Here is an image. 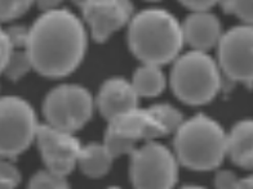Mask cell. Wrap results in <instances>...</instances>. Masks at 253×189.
<instances>
[{
	"instance_id": "obj_22",
	"label": "cell",
	"mask_w": 253,
	"mask_h": 189,
	"mask_svg": "<svg viewBox=\"0 0 253 189\" xmlns=\"http://www.w3.org/2000/svg\"><path fill=\"white\" fill-rule=\"evenodd\" d=\"M31 1H0V22L16 20L30 9Z\"/></svg>"
},
{
	"instance_id": "obj_17",
	"label": "cell",
	"mask_w": 253,
	"mask_h": 189,
	"mask_svg": "<svg viewBox=\"0 0 253 189\" xmlns=\"http://www.w3.org/2000/svg\"><path fill=\"white\" fill-rule=\"evenodd\" d=\"M103 147L106 148L113 158L124 156V155H132L133 151L136 150L137 143L134 140L117 133L115 130L107 127L106 133H105V140H103Z\"/></svg>"
},
{
	"instance_id": "obj_4",
	"label": "cell",
	"mask_w": 253,
	"mask_h": 189,
	"mask_svg": "<svg viewBox=\"0 0 253 189\" xmlns=\"http://www.w3.org/2000/svg\"><path fill=\"white\" fill-rule=\"evenodd\" d=\"M170 87L177 98L190 106H203L221 89V72L216 61L204 52L191 50L174 61Z\"/></svg>"
},
{
	"instance_id": "obj_9",
	"label": "cell",
	"mask_w": 253,
	"mask_h": 189,
	"mask_svg": "<svg viewBox=\"0 0 253 189\" xmlns=\"http://www.w3.org/2000/svg\"><path fill=\"white\" fill-rule=\"evenodd\" d=\"M35 140L48 171L67 176L77 167L83 146L74 134L65 133L44 124L38 127Z\"/></svg>"
},
{
	"instance_id": "obj_18",
	"label": "cell",
	"mask_w": 253,
	"mask_h": 189,
	"mask_svg": "<svg viewBox=\"0 0 253 189\" xmlns=\"http://www.w3.org/2000/svg\"><path fill=\"white\" fill-rule=\"evenodd\" d=\"M31 68L33 64L26 49H12L3 72L7 75L8 79L17 81L24 77Z\"/></svg>"
},
{
	"instance_id": "obj_24",
	"label": "cell",
	"mask_w": 253,
	"mask_h": 189,
	"mask_svg": "<svg viewBox=\"0 0 253 189\" xmlns=\"http://www.w3.org/2000/svg\"><path fill=\"white\" fill-rule=\"evenodd\" d=\"M239 178L237 174L230 170H220L214 176V187L216 189H237Z\"/></svg>"
},
{
	"instance_id": "obj_6",
	"label": "cell",
	"mask_w": 253,
	"mask_h": 189,
	"mask_svg": "<svg viewBox=\"0 0 253 189\" xmlns=\"http://www.w3.org/2000/svg\"><path fill=\"white\" fill-rule=\"evenodd\" d=\"M129 175L134 189H173L178 161L166 146L149 142L130 155Z\"/></svg>"
},
{
	"instance_id": "obj_26",
	"label": "cell",
	"mask_w": 253,
	"mask_h": 189,
	"mask_svg": "<svg viewBox=\"0 0 253 189\" xmlns=\"http://www.w3.org/2000/svg\"><path fill=\"white\" fill-rule=\"evenodd\" d=\"M182 5L193 10V13H206L214 5V1H182Z\"/></svg>"
},
{
	"instance_id": "obj_16",
	"label": "cell",
	"mask_w": 253,
	"mask_h": 189,
	"mask_svg": "<svg viewBox=\"0 0 253 189\" xmlns=\"http://www.w3.org/2000/svg\"><path fill=\"white\" fill-rule=\"evenodd\" d=\"M130 84L138 98L140 96L151 98L163 93L167 80L160 67L143 64L140 68H137Z\"/></svg>"
},
{
	"instance_id": "obj_29",
	"label": "cell",
	"mask_w": 253,
	"mask_h": 189,
	"mask_svg": "<svg viewBox=\"0 0 253 189\" xmlns=\"http://www.w3.org/2000/svg\"><path fill=\"white\" fill-rule=\"evenodd\" d=\"M181 189H206V188H203V187H199V186H185V187H182Z\"/></svg>"
},
{
	"instance_id": "obj_12",
	"label": "cell",
	"mask_w": 253,
	"mask_h": 189,
	"mask_svg": "<svg viewBox=\"0 0 253 189\" xmlns=\"http://www.w3.org/2000/svg\"><path fill=\"white\" fill-rule=\"evenodd\" d=\"M181 26L183 41L198 52L206 53L207 50L217 47L222 36L220 20L210 12L190 14Z\"/></svg>"
},
{
	"instance_id": "obj_14",
	"label": "cell",
	"mask_w": 253,
	"mask_h": 189,
	"mask_svg": "<svg viewBox=\"0 0 253 189\" xmlns=\"http://www.w3.org/2000/svg\"><path fill=\"white\" fill-rule=\"evenodd\" d=\"M146 112L147 133L146 140L157 139L160 136L176 133L182 124V113L169 104H155L145 110Z\"/></svg>"
},
{
	"instance_id": "obj_11",
	"label": "cell",
	"mask_w": 253,
	"mask_h": 189,
	"mask_svg": "<svg viewBox=\"0 0 253 189\" xmlns=\"http://www.w3.org/2000/svg\"><path fill=\"white\" fill-rule=\"evenodd\" d=\"M138 95L132 84L124 77L106 80L97 96V106L107 121L138 108Z\"/></svg>"
},
{
	"instance_id": "obj_3",
	"label": "cell",
	"mask_w": 253,
	"mask_h": 189,
	"mask_svg": "<svg viewBox=\"0 0 253 189\" xmlns=\"http://www.w3.org/2000/svg\"><path fill=\"white\" fill-rule=\"evenodd\" d=\"M173 144L177 161L195 171L217 169L226 157V133L206 115L183 120L174 133Z\"/></svg>"
},
{
	"instance_id": "obj_10",
	"label": "cell",
	"mask_w": 253,
	"mask_h": 189,
	"mask_svg": "<svg viewBox=\"0 0 253 189\" xmlns=\"http://www.w3.org/2000/svg\"><path fill=\"white\" fill-rule=\"evenodd\" d=\"M79 7L97 43H105L133 16V5L124 0H88L79 1Z\"/></svg>"
},
{
	"instance_id": "obj_21",
	"label": "cell",
	"mask_w": 253,
	"mask_h": 189,
	"mask_svg": "<svg viewBox=\"0 0 253 189\" xmlns=\"http://www.w3.org/2000/svg\"><path fill=\"white\" fill-rule=\"evenodd\" d=\"M221 8L225 13L237 16L247 26L252 25V1H222Z\"/></svg>"
},
{
	"instance_id": "obj_27",
	"label": "cell",
	"mask_w": 253,
	"mask_h": 189,
	"mask_svg": "<svg viewBox=\"0 0 253 189\" xmlns=\"http://www.w3.org/2000/svg\"><path fill=\"white\" fill-rule=\"evenodd\" d=\"M237 189H253V183L252 178H244V179H239Z\"/></svg>"
},
{
	"instance_id": "obj_28",
	"label": "cell",
	"mask_w": 253,
	"mask_h": 189,
	"mask_svg": "<svg viewBox=\"0 0 253 189\" xmlns=\"http://www.w3.org/2000/svg\"><path fill=\"white\" fill-rule=\"evenodd\" d=\"M40 8L44 10V12H49V10H53L58 8L60 3H57V1H40Z\"/></svg>"
},
{
	"instance_id": "obj_1",
	"label": "cell",
	"mask_w": 253,
	"mask_h": 189,
	"mask_svg": "<svg viewBox=\"0 0 253 189\" xmlns=\"http://www.w3.org/2000/svg\"><path fill=\"white\" fill-rule=\"evenodd\" d=\"M26 52L42 76L57 79L77 70L87 52L82 21L65 8L44 12L27 33Z\"/></svg>"
},
{
	"instance_id": "obj_7",
	"label": "cell",
	"mask_w": 253,
	"mask_h": 189,
	"mask_svg": "<svg viewBox=\"0 0 253 189\" xmlns=\"http://www.w3.org/2000/svg\"><path fill=\"white\" fill-rule=\"evenodd\" d=\"M93 98L80 85H60L47 94L43 113L47 125L74 134L85 126L93 115Z\"/></svg>"
},
{
	"instance_id": "obj_8",
	"label": "cell",
	"mask_w": 253,
	"mask_h": 189,
	"mask_svg": "<svg viewBox=\"0 0 253 189\" xmlns=\"http://www.w3.org/2000/svg\"><path fill=\"white\" fill-rule=\"evenodd\" d=\"M218 47V63L229 79L251 88L253 77L252 26H237L222 33Z\"/></svg>"
},
{
	"instance_id": "obj_25",
	"label": "cell",
	"mask_w": 253,
	"mask_h": 189,
	"mask_svg": "<svg viewBox=\"0 0 253 189\" xmlns=\"http://www.w3.org/2000/svg\"><path fill=\"white\" fill-rule=\"evenodd\" d=\"M10 50H12V48H10L7 33H5V30H3L0 26V73L3 72L4 68H5Z\"/></svg>"
},
{
	"instance_id": "obj_23",
	"label": "cell",
	"mask_w": 253,
	"mask_h": 189,
	"mask_svg": "<svg viewBox=\"0 0 253 189\" xmlns=\"http://www.w3.org/2000/svg\"><path fill=\"white\" fill-rule=\"evenodd\" d=\"M12 49H26L29 29L24 26H12L5 30Z\"/></svg>"
},
{
	"instance_id": "obj_19",
	"label": "cell",
	"mask_w": 253,
	"mask_h": 189,
	"mask_svg": "<svg viewBox=\"0 0 253 189\" xmlns=\"http://www.w3.org/2000/svg\"><path fill=\"white\" fill-rule=\"evenodd\" d=\"M29 189H70L66 176L57 175L48 170L39 171L30 179Z\"/></svg>"
},
{
	"instance_id": "obj_15",
	"label": "cell",
	"mask_w": 253,
	"mask_h": 189,
	"mask_svg": "<svg viewBox=\"0 0 253 189\" xmlns=\"http://www.w3.org/2000/svg\"><path fill=\"white\" fill-rule=\"evenodd\" d=\"M114 158L109 155L103 144L90 143L80 151L78 166L82 173L89 178H101L111 169Z\"/></svg>"
},
{
	"instance_id": "obj_5",
	"label": "cell",
	"mask_w": 253,
	"mask_h": 189,
	"mask_svg": "<svg viewBox=\"0 0 253 189\" xmlns=\"http://www.w3.org/2000/svg\"><path fill=\"white\" fill-rule=\"evenodd\" d=\"M39 127L37 113L21 96H0V157L14 158L31 146Z\"/></svg>"
},
{
	"instance_id": "obj_2",
	"label": "cell",
	"mask_w": 253,
	"mask_h": 189,
	"mask_svg": "<svg viewBox=\"0 0 253 189\" xmlns=\"http://www.w3.org/2000/svg\"><path fill=\"white\" fill-rule=\"evenodd\" d=\"M128 44L143 64L160 67L178 58L185 44L182 26L167 10L145 9L130 18Z\"/></svg>"
},
{
	"instance_id": "obj_20",
	"label": "cell",
	"mask_w": 253,
	"mask_h": 189,
	"mask_svg": "<svg viewBox=\"0 0 253 189\" xmlns=\"http://www.w3.org/2000/svg\"><path fill=\"white\" fill-rule=\"evenodd\" d=\"M21 182V174L9 159L0 157V189H16Z\"/></svg>"
},
{
	"instance_id": "obj_30",
	"label": "cell",
	"mask_w": 253,
	"mask_h": 189,
	"mask_svg": "<svg viewBox=\"0 0 253 189\" xmlns=\"http://www.w3.org/2000/svg\"><path fill=\"white\" fill-rule=\"evenodd\" d=\"M107 189H120V188H117V187H110V188H107Z\"/></svg>"
},
{
	"instance_id": "obj_13",
	"label": "cell",
	"mask_w": 253,
	"mask_h": 189,
	"mask_svg": "<svg viewBox=\"0 0 253 189\" xmlns=\"http://www.w3.org/2000/svg\"><path fill=\"white\" fill-rule=\"evenodd\" d=\"M226 156L239 167L251 170L253 166V123L242 120L226 134Z\"/></svg>"
}]
</instances>
